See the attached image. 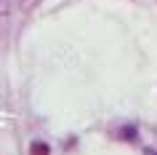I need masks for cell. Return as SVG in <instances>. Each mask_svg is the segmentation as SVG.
I'll use <instances>...</instances> for the list:
<instances>
[{
  "label": "cell",
  "mask_w": 157,
  "mask_h": 155,
  "mask_svg": "<svg viewBox=\"0 0 157 155\" xmlns=\"http://www.w3.org/2000/svg\"><path fill=\"white\" fill-rule=\"evenodd\" d=\"M117 137L123 139V142H139V128L136 126H123V128L117 131Z\"/></svg>",
  "instance_id": "6da1fadb"
},
{
  "label": "cell",
  "mask_w": 157,
  "mask_h": 155,
  "mask_svg": "<svg viewBox=\"0 0 157 155\" xmlns=\"http://www.w3.org/2000/svg\"><path fill=\"white\" fill-rule=\"evenodd\" d=\"M48 153H51V147L43 145V142H35L32 150H29V155H48Z\"/></svg>",
  "instance_id": "7a4b0ae2"
},
{
  "label": "cell",
  "mask_w": 157,
  "mask_h": 155,
  "mask_svg": "<svg viewBox=\"0 0 157 155\" xmlns=\"http://www.w3.org/2000/svg\"><path fill=\"white\" fill-rule=\"evenodd\" d=\"M144 155H157V153H155V150H149V147H147V150H144Z\"/></svg>",
  "instance_id": "3957f363"
}]
</instances>
